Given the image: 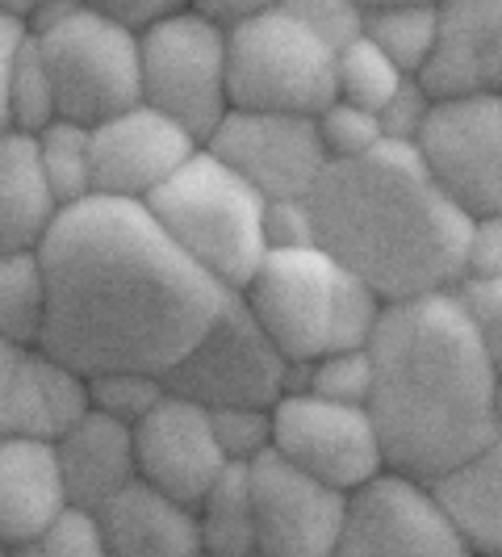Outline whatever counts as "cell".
Masks as SVG:
<instances>
[{
    "label": "cell",
    "mask_w": 502,
    "mask_h": 557,
    "mask_svg": "<svg viewBox=\"0 0 502 557\" xmlns=\"http://www.w3.org/2000/svg\"><path fill=\"white\" fill-rule=\"evenodd\" d=\"M47 273L42 352L97 373L167 377L235 298L167 239L139 201L88 197L38 251Z\"/></svg>",
    "instance_id": "6da1fadb"
},
{
    "label": "cell",
    "mask_w": 502,
    "mask_h": 557,
    "mask_svg": "<svg viewBox=\"0 0 502 557\" xmlns=\"http://www.w3.org/2000/svg\"><path fill=\"white\" fill-rule=\"evenodd\" d=\"M368 361V419L386 470L436 482L499 436V369L456 289L381 310Z\"/></svg>",
    "instance_id": "7a4b0ae2"
},
{
    "label": "cell",
    "mask_w": 502,
    "mask_h": 557,
    "mask_svg": "<svg viewBox=\"0 0 502 557\" xmlns=\"http://www.w3.org/2000/svg\"><path fill=\"white\" fill-rule=\"evenodd\" d=\"M318 248L386 307L452 294L469 273L474 223L431 181L415 147L381 143L327 164L310 194Z\"/></svg>",
    "instance_id": "3957f363"
},
{
    "label": "cell",
    "mask_w": 502,
    "mask_h": 557,
    "mask_svg": "<svg viewBox=\"0 0 502 557\" xmlns=\"http://www.w3.org/2000/svg\"><path fill=\"white\" fill-rule=\"evenodd\" d=\"M289 364L368 348L386 302L323 248L268 251L239 294Z\"/></svg>",
    "instance_id": "277c9868"
},
{
    "label": "cell",
    "mask_w": 502,
    "mask_h": 557,
    "mask_svg": "<svg viewBox=\"0 0 502 557\" xmlns=\"http://www.w3.org/2000/svg\"><path fill=\"white\" fill-rule=\"evenodd\" d=\"M26 29L51 72L55 110L63 122L92 131L142 106L139 34L110 22L97 4L34 0Z\"/></svg>",
    "instance_id": "5b68a950"
},
{
    "label": "cell",
    "mask_w": 502,
    "mask_h": 557,
    "mask_svg": "<svg viewBox=\"0 0 502 557\" xmlns=\"http://www.w3.org/2000/svg\"><path fill=\"white\" fill-rule=\"evenodd\" d=\"M142 206L167 239L230 294H243L268 256L264 197L205 147Z\"/></svg>",
    "instance_id": "8992f818"
},
{
    "label": "cell",
    "mask_w": 502,
    "mask_h": 557,
    "mask_svg": "<svg viewBox=\"0 0 502 557\" xmlns=\"http://www.w3.org/2000/svg\"><path fill=\"white\" fill-rule=\"evenodd\" d=\"M230 110L318 117L335 101V51L280 0L226 34Z\"/></svg>",
    "instance_id": "52a82bcc"
},
{
    "label": "cell",
    "mask_w": 502,
    "mask_h": 557,
    "mask_svg": "<svg viewBox=\"0 0 502 557\" xmlns=\"http://www.w3.org/2000/svg\"><path fill=\"white\" fill-rule=\"evenodd\" d=\"M142 106L185 126L201 147L230 113L226 92V29L197 4H180L172 17L139 38Z\"/></svg>",
    "instance_id": "ba28073f"
},
{
    "label": "cell",
    "mask_w": 502,
    "mask_h": 557,
    "mask_svg": "<svg viewBox=\"0 0 502 557\" xmlns=\"http://www.w3.org/2000/svg\"><path fill=\"white\" fill-rule=\"evenodd\" d=\"M289 377L293 364L280 357V348L255 323L248 302L235 294L164 382L172 394L205 411H223V407L273 411L289 394Z\"/></svg>",
    "instance_id": "9c48e42d"
},
{
    "label": "cell",
    "mask_w": 502,
    "mask_h": 557,
    "mask_svg": "<svg viewBox=\"0 0 502 557\" xmlns=\"http://www.w3.org/2000/svg\"><path fill=\"white\" fill-rule=\"evenodd\" d=\"M335 557H474L431 482L381 470L348 495V516Z\"/></svg>",
    "instance_id": "30bf717a"
},
{
    "label": "cell",
    "mask_w": 502,
    "mask_h": 557,
    "mask_svg": "<svg viewBox=\"0 0 502 557\" xmlns=\"http://www.w3.org/2000/svg\"><path fill=\"white\" fill-rule=\"evenodd\" d=\"M273 457L339 495L361 491L386 470L368 407H343L314 394H285L273 407Z\"/></svg>",
    "instance_id": "8fae6325"
},
{
    "label": "cell",
    "mask_w": 502,
    "mask_h": 557,
    "mask_svg": "<svg viewBox=\"0 0 502 557\" xmlns=\"http://www.w3.org/2000/svg\"><path fill=\"white\" fill-rule=\"evenodd\" d=\"M415 151L469 223L502 210V97L436 101Z\"/></svg>",
    "instance_id": "7c38bea8"
},
{
    "label": "cell",
    "mask_w": 502,
    "mask_h": 557,
    "mask_svg": "<svg viewBox=\"0 0 502 557\" xmlns=\"http://www.w3.org/2000/svg\"><path fill=\"white\" fill-rule=\"evenodd\" d=\"M205 151L243 176L264 201L310 197L331 164L318 139V122L293 113L230 110L205 139Z\"/></svg>",
    "instance_id": "4fadbf2b"
},
{
    "label": "cell",
    "mask_w": 502,
    "mask_h": 557,
    "mask_svg": "<svg viewBox=\"0 0 502 557\" xmlns=\"http://www.w3.org/2000/svg\"><path fill=\"white\" fill-rule=\"evenodd\" d=\"M255 511V557H335L348 495L293 470L280 457L248 466Z\"/></svg>",
    "instance_id": "5bb4252c"
},
{
    "label": "cell",
    "mask_w": 502,
    "mask_h": 557,
    "mask_svg": "<svg viewBox=\"0 0 502 557\" xmlns=\"http://www.w3.org/2000/svg\"><path fill=\"white\" fill-rule=\"evenodd\" d=\"M201 151V143L151 106L117 113L92 126V194L147 201Z\"/></svg>",
    "instance_id": "9a60e30c"
},
{
    "label": "cell",
    "mask_w": 502,
    "mask_h": 557,
    "mask_svg": "<svg viewBox=\"0 0 502 557\" xmlns=\"http://www.w3.org/2000/svg\"><path fill=\"white\" fill-rule=\"evenodd\" d=\"M135 470L151 491L197 507L230 466L214 441L210 411L167 391L160 407L135 428Z\"/></svg>",
    "instance_id": "2e32d148"
},
{
    "label": "cell",
    "mask_w": 502,
    "mask_h": 557,
    "mask_svg": "<svg viewBox=\"0 0 502 557\" xmlns=\"http://www.w3.org/2000/svg\"><path fill=\"white\" fill-rule=\"evenodd\" d=\"M418 81L431 101L502 97V0H440V34Z\"/></svg>",
    "instance_id": "e0dca14e"
},
{
    "label": "cell",
    "mask_w": 502,
    "mask_h": 557,
    "mask_svg": "<svg viewBox=\"0 0 502 557\" xmlns=\"http://www.w3.org/2000/svg\"><path fill=\"white\" fill-rule=\"evenodd\" d=\"M59 478L67 507L97 511L113 495H122L130 482H139L135 470V428L117 419L88 411V416L55 441Z\"/></svg>",
    "instance_id": "ac0fdd59"
},
{
    "label": "cell",
    "mask_w": 502,
    "mask_h": 557,
    "mask_svg": "<svg viewBox=\"0 0 502 557\" xmlns=\"http://www.w3.org/2000/svg\"><path fill=\"white\" fill-rule=\"evenodd\" d=\"M67 511L55 445L0 436V549H22Z\"/></svg>",
    "instance_id": "d6986e66"
},
{
    "label": "cell",
    "mask_w": 502,
    "mask_h": 557,
    "mask_svg": "<svg viewBox=\"0 0 502 557\" xmlns=\"http://www.w3.org/2000/svg\"><path fill=\"white\" fill-rule=\"evenodd\" d=\"M105 541V557H197L193 507L151 491L147 482H130L122 495L92 511Z\"/></svg>",
    "instance_id": "ffe728a7"
},
{
    "label": "cell",
    "mask_w": 502,
    "mask_h": 557,
    "mask_svg": "<svg viewBox=\"0 0 502 557\" xmlns=\"http://www.w3.org/2000/svg\"><path fill=\"white\" fill-rule=\"evenodd\" d=\"M88 411H92V398H88L84 373L55 361L42 348H26L17 357L13 394H9V436L55 445Z\"/></svg>",
    "instance_id": "44dd1931"
},
{
    "label": "cell",
    "mask_w": 502,
    "mask_h": 557,
    "mask_svg": "<svg viewBox=\"0 0 502 557\" xmlns=\"http://www.w3.org/2000/svg\"><path fill=\"white\" fill-rule=\"evenodd\" d=\"M63 206L55 201L29 135H0V256L42 251Z\"/></svg>",
    "instance_id": "7402d4cb"
},
{
    "label": "cell",
    "mask_w": 502,
    "mask_h": 557,
    "mask_svg": "<svg viewBox=\"0 0 502 557\" xmlns=\"http://www.w3.org/2000/svg\"><path fill=\"white\" fill-rule=\"evenodd\" d=\"M431 495L440 499L469 554H502V432L474 457L452 466L444 478H436Z\"/></svg>",
    "instance_id": "603a6c76"
},
{
    "label": "cell",
    "mask_w": 502,
    "mask_h": 557,
    "mask_svg": "<svg viewBox=\"0 0 502 557\" xmlns=\"http://www.w3.org/2000/svg\"><path fill=\"white\" fill-rule=\"evenodd\" d=\"M361 34L402 67L406 76H423L436 34H440V0H377L361 4Z\"/></svg>",
    "instance_id": "cb8c5ba5"
},
{
    "label": "cell",
    "mask_w": 502,
    "mask_h": 557,
    "mask_svg": "<svg viewBox=\"0 0 502 557\" xmlns=\"http://www.w3.org/2000/svg\"><path fill=\"white\" fill-rule=\"evenodd\" d=\"M197 541L205 557H255V511L243 466H230L193 507Z\"/></svg>",
    "instance_id": "d4e9b609"
},
{
    "label": "cell",
    "mask_w": 502,
    "mask_h": 557,
    "mask_svg": "<svg viewBox=\"0 0 502 557\" xmlns=\"http://www.w3.org/2000/svg\"><path fill=\"white\" fill-rule=\"evenodd\" d=\"M47 332V273L38 251L0 256V344L26 352Z\"/></svg>",
    "instance_id": "484cf974"
},
{
    "label": "cell",
    "mask_w": 502,
    "mask_h": 557,
    "mask_svg": "<svg viewBox=\"0 0 502 557\" xmlns=\"http://www.w3.org/2000/svg\"><path fill=\"white\" fill-rule=\"evenodd\" d=\"M29 139L38 151L42 176H47V185H51V194L63 210L97 197L92 194V131L88 126L55 117L42 135H29Z\"/></svg>",
    "instance_id": "4316f807"
},
{
    "label": "cell",
    "mask_w": 502,
    "mask_h": 557,
    "mask_svg": "<svg viewBox=\"0 0 502 557\" xmlns=\"http://www.w3.org/2000/svg\"><path fill=\"white\" fill-rule=\"evenodd\" d=\"M406 81L411 76L402 67H393L364 34L335 55V101H348L356 110L381 113Z\"/></svg>",
    "instance_id": "83f0119b"
},
{
    "label": "cell",
    "mask_w": 502,
    "mask_h": 557,
    "mask_svg": "<svg viewBox=\"0 0 502 557\" xmlns=\"http://www.w3.org/2000/svg\"><path fill=\"white\" fill-rule=\"evenodd\" d=\"M289 394H314V398L343 403V407H368V394H373L368 348H348V352H331L310 364H293Z\"/></svg>",
    "instance_id": "f1b7e54d"
},
{
    "label": "cell",
    "mask_w": 502,
    "mask_h": 557,
    "mask_svg": "<svg viewBox=\"0 0 502 557\" xmlns=\"http://www.w3.org/2000/svg\"><path fill=\"white\" fill-rule=\"evenodd\" d=\"M59 117L55 110V88H51V72L38 55V47L26 42L17 67H13V84H9V131L17 135H42Z\"/></svg>",
    "instance_id": "f546056e"
},
{
    "label": "cell",
    "mask_w": 502,
    "mask_h": 557,
    "mask_svg": "<svg viewBox=\"0 0 502 557\" xmlns=\"http://www.w3.org/2000/svg\"><path fill=\"white\" fill-rule=\"evenodd\" d=\"M164 394L167 382L155 373H97V377H88L92 411L117 419L126 428H139L142 419L160 407Z\"/></svg>",
    "instance_id": "4dcf8cb0"
},
{
    "label": "cell",
    "mask_w": 502,
    "mask_h": 557,
    "mask_svg": "<svg viewBox=\"0 0 502 557\" xmlns=\"http://www.w3.org/2000/svg\"><path fill=\"white\" fill-rule=\"evenodd\" d=\"M318 122V139H323V151L331 164H343V160H361L368 151L381 147V122L377 113L356 110L348 101H331L327 110L314 117Z\"/></svg>",
    "instance_id": "1f68e13d"
},
{
    "label": "cell",
    "mask_w": 502,
    "mask_h": 557,
    "mask_svg": "<svg viewBox=\"0 0 502 557\" xmlns=\"http://www.w3.org/2000/svg\"><path fill=\"white\" fill-rule=\"evenodd\" d=\"M214 423V441L223 448L226 466H255L260 457L273 453V411H255V407H223L210 411Z\"/></svg>",
    "instance_id": "d6a6232c"
},
{
    "label": "cell",
    "mask_w": 502,
    "mask_h": 557,
    "mask_svg": "<svg viewBox=\"0 0 502 557\" xmlns=\"http://www.w3.org/2000/svg\"><path fill=\"white\" fill-rule=\"evenodd\" d=\"M9 557H105V541L97 529V516L67 507L47 532H38L29 545L13 549Z\"/></svg>",
    "instance_id": "836d02e7"
},
{
    "label": "cell",
    "mask_w": 502,
    "mask_h": 557,
    "mask_svg": "<svg viewBox=\"0 0 502 557\" xmlns=\"http://www.w3.org/2000/svg\"><path fill=\"white\" fill-rule=\"evenodd\" d=\"M264 244H268V251L318 248V231H314V214H310V197L264 201Z\"/></svg>",
    "instance_id": "e575fe53"
},
{
    "label": "cell",
    "mask_w": 502,
    "mask_h": 557,
    "mask_svg": "<svg viewBox=\"0 0 502 557\" xmlns=\"http://www.w3.org/2000/svg\"><path fill=\"white\" fill-rule=\"evenodd\" d=\"M335 55L361 38V0H285Z\"/></svg>",
    "instance_id": "d590c367"
},
{
    "label": "cell",
    "mask_w": 502,
    "mask_h": 557,
    "mask_svg": "<svg viewBox=\"0 0 502 557\" xmlns=\"http://www.w3.org/2000/svg\"><path fill=\"white\" fill-rule=\"evenodd\" d=\"M431 110H436L431 92L423 88L418 76H411V81L393 92L390 106L377 113V122H381V139L402 143V147H415L418 135H423V126H427V117H431Z\"/></svg>",
    "instance_id": "8d00e7d4"
},
{
    "label": "cell",
    "mask_w": 502,
    "mask_h": 557,
    "mask_svg": "<svg viewBox=\"0 0 502 557\" xmlns=\"http://www.w3.org/2000/svg\"><path fill=\"white\" fill-rule=\"evenodd\" d=\"M456 298H461L469 323L481 335L486 357L502 373V281H461L456 285Z\"/></svg>",
    "instance_id": "74e56055"
},
{
    "label": "cell",
    "mask_w": 502,
    "mask_h": 557,
    "mask_svg": "<svg viewBox=\"0 0 502 557\" xmlns=\"http://www.w3.org/2000/svg\"><path fill=\"white\" fill-rule=\"evenodd\" d=\"M465 281H502V210L474 223Z\"/></svg>",
    "instance_id": "f35d334b"
},
{
    "label": "cell",
    "mask_w": 502,
    "mask_h": 557,
    "mask_svg": "<svg viewBox=\"0 0 502 557\" xmlns=\"http://www.w3.org/2000/svg\"><path fill=\"white\" fill-rule=\"evenodd\" d=\"M92 4H97L110 22H117V26L130 29V34H139V38L180 9V4H167V0H92Z\"/></svg>",
    "instance_id": "ab89813d"
},
{
    "label": "cell",
    "mask_w": 502,
    "mask_h": 557,
    "mask_svg": "<svg viewBox=\"0 0 502 557\" xmlns=\"http://www.w3.org/2000/svg\"><path fill=\"white\" fill-rule=\"evenodd\" d=\"M26 42L29 29L0 4V135H9V84H13V67H17V55Z\"/></svg>",
    "instance_id": "60d3db41"
},
{
    "label": "cell",
    "mask_w": 502,
    "mask_h": 557,
    "mask_svg": "<svg viewBox=\"0 0 502 557\" xmlns=\"http://www.w3.org/2000/svg\"><path fill=\"white\" fill-rule=\"evenodd\" d=\"M17 348L0 344V436H9V394H13V373H17Z\"/></svg>",
    "instance_id": "b9f144b4"
},
{
    "label": "cell",
    "mask_w": 502,
    "mask_h": 557,
    "mask_svg": "<svg viewBox=\"0 0 502 557\" xmlns=\"http://www.w3.org/2000/svg\"><path fill=\"white\" fill-rule=\"evenodd\" d=\"M494 416H499V432H502V373H499V386H494Z\"/></svg>",
    "instance_id": "7bdbcfd3"
},
{
    "label": "cell",
    "mask_w": 502,
    "mask_h": 557,
    "mask_svg": "<svg viewBox=\"0 0 502 557\" xmlns=\"http://www.w3.org/2000/svg\"><path fill=\"white\" fill-rule=\"evenodd\" d=\"M0 557H9V549H0Z\"/></svg>",
    "instance_id": "ee69618b"
},
{
    "label": "cell",
    "mask_w": 502,
    "mask_h": 557,
    "mask_svg": "<svg viewBox=\"0 0 502 557\" xmlns=\"http://www.w3.org/2000/svg\"><path fill=\"white\" fill-rule=\"evenodd\" d=\"M197 557H205V554H197Z\"/></svg>",
    "instance_id": "f6af8a7d"
},
{
    "label": "cell",
    "mask_w": 502,
    "mask_h": 557,
    "mask_svg": "<svg viewBox=\"0 0 502 557\" xmlns=\"http://www.w3.org/2000/svg\"><path fill=\"white\" fill-rule=\"evenodd\" d=\"M494 557H502V554H494Z\"/></svg>",
    "instance_id": "bcb514c9"
}]
</instances>
